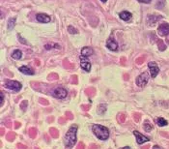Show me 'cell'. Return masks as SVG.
Wrapping results in <instances>:
<instances>
[{"mask_svg": "<svg viewBox=\"0 0 169 149\" xmlns=\"http://www.w3.org/2000/svg\"><path fill=\"white\" fill-rule=\"evenodd\" d=\"M144 129L146 130V132H151V130L153 129V126L150 125L149 123H145V124H144Z\"/></svg>", "mask_w": 169, "mask_h": 149, "instance_id": "ffe728a7", "label": "cell"}, {"mask_svg": "<svg viewBox=\"0 0 169 149\" xmlns=\"http://www.w3.org/2000/svg\"><path fill=\"white\" fill-rule=\"evenodd\" d=\"M105 110H106V105H104V104H102L98 108V111L100 112L101 114H104Z\"/></svg>", "mask_w": 169, "mask_h": 149, "instance_id": "ac0fdd59", "label": "cell"}, {"mask_svg": "<svg viewBox=\"0 0 169 149\" xmlns=\"http://www.w3.org/2000/svg\"><path fill=\"white\" fill-rule=\"evenodd\" d=\"M78 125H73L65 136V144L67 147H73L76 142V132H78Z\"/></svg>", "mask_w": 169, "mask_h": 149, "instance_id": "6da1fadb", "label": "cell"}, {"mask_svg": "<svg viewBox=\"0 0 169 149\" xmlns=\"http://www.w3.org/2000/svg\"><path fill=\"white\" fill-rule=\"evenodd\" d=\"M11 56H12L14 59L18 60V59H20L21 56H22V52H21L20 49H15L12 52V54H11Z\"/></svg>", "mask_w": 169, "mask_h": 149, "instance_id": "9a60e30c", "label": "cell"}, {"mask_svg": "<svg viewBox=\"0 0 169 149\" xmlns=\"http://www.w3.org/2000/svg\"><path fill=\"white\" fill-rule=\"evenodd\" d=\"M3 102H4V94L1 91L0 92V106H3Z\"/></svg>", "mask_w": 169, "mask_h": 149, "instance_id": "7402d4cb", "label": "cell"}, {"mask_svg": "<svg viewBox=\"0 0 169 149\" xmlns=\"http://www.w3.org/2000/svg\"><path fill=\"white\" fill-rule=\"evenodd\" d=\"M53 48H57V49H59L60 47L56 45V44H50V45H46L45 46V49H53Z\"/></svg>", "mask_w": 169, "mask_h": 149, "instance_id": "d6986e66", "label": "cell"}, {"mask_svg": "<svg viewBox=\"0 0 169 149\" xmlns=\"http://www.w3.org/2000/svg\"><path fill=\"white\" fill-rule=\"evenodd\" d=\"M137 1L141 2V3H145V4H148V3L151 2V0H137Z\"/></svg>", "mask_w": 169, "mask_h": 149, "instance_id": "603a6c76", "label": "cell"}, {"mask_svg": "<svg viewBox=\"0 0 169 149\" xmlns=\"http://www.w3.org/2000/svg\"><path fill=\"white\" fill-rule=\"evenodd\" d=\"M5 87L15 92H18L21 89V83L17 81H8L5 83Z\"/></svg>", "mask_w": 169, "mask_h": 149, "instance_id": "277c9868", "label": "cell"}, {"mask_svg": "<svg viewBox=\"0 0 169 149\" xmlns=\"http://www.w3.org/2000/svg\"><path fill=\"white\" fill-rule=\"evenodd\" d=\"M68 31H69L71 34H75V33H78V30H76V29L73 28L72 25H70V26L68 27Z\"/></svg>", "mask_w": 169, "mask_h": 149, "instance_id": "44dd1931", "label": "cell"}, {"mask_svg": "<svg viewBox=\"0 0 169 149\" xmlns=\"http://www.w3.org/2000/svg\"><path fill=\"white\" fill-rule=\"evenodd\" d=\"M148 67L150 70V74H151V77L156 78L157 74L160 73V68L157 66V64L156 62H154V61H151V62L148 63Z\"/></svg>", "mask_w": 169, "mask_h": 149, "instance_id": "8992f818", "label": "cell"}, {"mask_svg": "<svg viewBox=\"0 0 169 149\" xmlns=\"http://www.w3.org/2000/svg\"><path fill=\"white\" fill-rule=\"evenodd\" d=\"M92 54H93V49L89 48V47H85V48H83L81 49V55H83V56L88 57V56L92 55Z\"/></svg>", "mask_w": 169, "mask_h": 149, "instance_id": "5bb4252c", "label": "cell"}, {"mask_svg": "<svg viewBox=\"0 0 169 149\" xmlns=\"http://www.w3.org/2000/svg\"><path fill=\"white\" fill-rule=\"evenodd\" d=\"M18 70H20V72H21L24 75H28V76L34 75V71H33L31 68H29L27 66H21V67L18 68Z\"/></svg>", "mask_w": 169, "mask_h": 149, "instance_id": "4fadbf2b", "label": "cell"}, {"mask_svg": "<svg viewBox=\"0 0 169 149\" xmlns=\"http://www.w3.org/2000/svg\"><path fill=\"white\" fill-rule=\"evenodd\" d=\"M121 149H131L128 146H126V147H123V148H121Z\"/></svg>", "mask_w": 169, "mask_h": 149, "instance_id": "d4e9b609", "label": "cell"}, {"mask_svg": "<svg viewBox=\"0 0 169 149\" xmlns=\"http://www.w3.org/2000/svg\"><path fill=\"white\" fill-rule=\"evenodd\" d=\"M157 32L160 36H166L169 34V24L168 23H162L159 26Z\"/></svg>", "mask_w": 169, "mask_h": 149, "instance_id": "9c48e42d", "label": "cell"}, {"mask_svg": "<svg viewBox=\"0 0 169 149\" xmlns=\"http://www.w3.org/2000/svg\"><path fill=\"white\" fill-rule=\"evenodd\" d=\"M36 19L41 23H49L50 21V17H49L47 15H45V14H38L36 16Z\"/></svg>", "mask_w": 169, "mask_h": 149, "instance_id": "8fae6325", "label": "cell"}, {"mask_svg": "<svg viewBox=\"0 0 169 149\" xmlns=\"http://www.w3.org/2000/svg\"><path fill=\"white\" fill-rule=\"evenodd\" d=\"M101 1H102V3H105L106 1H107V0H101Z\"/></svg>", "mask_w": 169, "mask_h": 149, "instance_id": "484cf974", "label": "cell"}, {"mask_svg": "<svg viewBox=\"0 0 169 149\" xmlns=\"http://www.w3.org/2000/svg\"><path fill=\"white\" fill-rule=\"evenodd\" d=\"M53 96L57 99H64V98L67 97L68 95V91L63 87H57L56 89L53 91Z\"/></svg>", "mask_w": 169, "mask_h": 149, "instance_id": "5b68a950", "label": "cell"}, {"mask_svg": "<svg viewBox=\"0 0 169 149\" xmlns=\"http://www.w3.org/2000/svg\"><path fill=\"white\" fill-rule=\"evenodd\" d=\"M133 135L135 136V137H136V141H137L138 144H143L144 142H147V141L150 140L148 137H145V136H143L141 133L137 132V131H134Z\"/></svg>", "mask_w": 169, "mask_h": 149, "instance_id": "ba28073f", "label": "cell"}, {"mask_svg": "<svg viewBox=\"0 0 169 149\" xmlns=\"http://www.w3.org/2000/svg\"><path fill=\"white\" fill-rule=\"evenodd\" d=\"M119 17L125 21H130L131 19H133V15H131L130 12H128V11H123V12L119 13Z\"/></svg>", "mask_w": 169, "mask_h": 149, "instance_id": "7c38bea8", "label": "cell"}, {"mask_svg": "<svg viewBox=\"0 0 169 149\" xmlns=\"http://www.w3.org/2000/svg\"><path fill=\"white\" fill-rule=\"evenodd\" d=\"M157 124L159 125L160 127H164V126H166L168 124V122L165 120L164 118L162 117H160V118H157Z\"/></svg>", "mask_w": 169, "mask_h": 149, "instance_id": "e0dca14e", "label": "cell"}, {"mask_svg": "<svg viewBox=\"0 0 169 149\" xmlns=\"http://www.w3.org/2000/svg\"><path fill=\"white\" fill-rule=\"evenodd\" d=\"M149 81V75L147 72L142 73L141 75H139L136 78V84L139 87H144Z\"/></svg>", "mask_w": 169, "mask_h": 149, "instance_id": "3957f363", "label": "cell"}, {"mask_svg": "<svg viewBox=\"0 0 169 149\" xmlns=\"http://www.w3.org/2000/svg\"><path fill=\"white\" fill-rule=\"evenodd\" d=\"M16 20H17V17H11V19H9L8 23H7V26H8L9 30L14 28L15 23H16Z\"/></svg>", "mask_w": 169, "mask_h": 149, "instance_id": "2e32d148", "label": "cell"}, {"mask_svg": "<svg viewBox=\"0 0 169 149\" xmlns=\"http://www.w3.org/2000/svg\"><path fill=\"white\" fill-rule=\"evenodd\" d=\"M106 48L110 50H113V52H115V50L118 49V44L116 43V41H114L113 39H108L107 42H106Z\"/></svg>", "mask_w": 169, "mask_h": 149, "instance_id": "30bf717a", "label": "cell"}, {"mask_svg": "<svg viewBox=\"0 0 169 149\" xmlns=\"http://www.w3.org/2000/svg\"><path fill=\"white\" fill-rule=\"evenodd\" d=\"M92 131L95 134L99 140H105L109 137V131L106 127L102 126V125H99V124H94L92 126Z\"/></svg>", "mask_w": 169, "mask_h": 149, "instance_id": "7a4b0ae2", "label": "cell"}, {"mask_svg": "<svg viewBox=\"0 0 169 149\" xmlns=\"http://www.w3.org/2000/svg\"><path fill=\"white\" fill-rule=\"evenodd\" d=\"M80 67H81L84 71L90 72V70H91V63H90L89 59H88L86 56H83V55L80 56Z\"/></svg>", "mask_w": 169, "mask_h": 149, "instance_id": "52a82bcc", "label": "cell"}, {"mask_svg": "<svg viewBox=\"0 0 169 149\" xmlns=\"http://www.w3.org/2000/svg\"><path fill=\"white\" fill-rule=\"evenodd\" d=\"M152 149H162V148H160V147L159 146V145H155V146H154Z\"/></svg>", "mask_w": 169, "mask_h": 149, "instance_id": "cb8c5ba5", "label": "cell"}]
</instances>
